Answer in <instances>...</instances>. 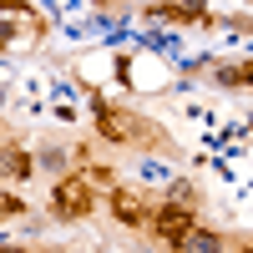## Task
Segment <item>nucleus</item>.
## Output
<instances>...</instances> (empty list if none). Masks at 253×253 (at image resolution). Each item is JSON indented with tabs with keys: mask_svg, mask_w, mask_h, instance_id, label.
Returning a JSON list of instances; mask_svg holds the SVG:
<instances>
[{
	"mask_svg": "<svg viewBox=\"0 0 253 253\" xmlns=\"http://www.w3.org/2000/svg\"><path fill=\"white\" fill-rule=\"evenodd\" d=\"M152 228H157V238H162V243H172V248H177L187 233H193V203H187V198H167V203H162V213L152 218Z\"/></svg>",
	"mask_w": 253,
	"mask_h": 253,
	"instance_id": "f257e3e1",
	"label": "nucleus"
},
{
	"mask_svg": "<svg viewBox=\"0 0 253 253\" xmlns=\"http://www.w3.org/2000/svg\"><path fill=\"white\" fill-rule=\"evenodd\" d=\"M51 213L56 218H86L91 213V182L86 177H71L51 193Z\"/></svg>",
	"mask_w": 253,
	"mask_h": 253,
	"instance_id": "f03ea898",
	"label": "nucleus"
},
{
	"mask_svg": "<svg viewBox=\"0 0 253 253\" xmlns=\"http://www.w3.org/2000/svg\"><path fill=\"white\" fill-rule=\"evenodd\" d=\"M218 81H223V86H248L253 66H218Z\"/></svg>",
	"mask_w": 253,
	"mask_h": 253,
	"instance_id": "7ed1b4c3",
	"label": "nucleus"
},
{
	"mask_svg": "<svg viewBox=\"0 0 253 253\" xmlns=\"http://www.w3.org/2000/svg\"><path fill=\"white\" fill-rule=\"evenodd\" d=\"M5 172H10V177H26V172H31L26 152H5Z\"/></svg>",
	"mask_w": 253,
	"mask_h": 253,
	"instance_id": "20e7f679",
	"label": "nucleus"
},
{
	"mask_svg": "<svg viewBox=\"0 0 253 253\" xmlns=\"http://www.w3.org/2000/svg\"><path fill=\"white\" fill-rule=\"evenodd\" d=\"M177 248H218V238H213V233H198V228H193V233H187Z\"/></svg>",
	"mask_w": 253,
	"mask_h": 253,
	"instance_id": "39448f33",
	"label": "nucleus"
}]
</instances>
